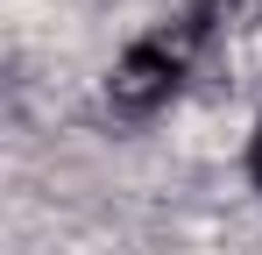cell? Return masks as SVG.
Segmentation results:
<instances>
[{
    "label": "cell",
    "mask_w": 262,
    "mask_h": 255,
    "mask_svg": "<svg viewBox=\"0 0 262 255\" xmlns=\"http://www.w3.org/2000/svg\"><path fill=\"white\" fill-rule=\"evenodd\" d=\"M206 36V7L199 14H184V22H163V29H149L142 42L121 50V64L106 71V99L121 107V114H156V107H170L184 71H191V50Z\"/></svg>",
    "instance_id": "1"
},
{
    "label": "cell",
    "mask_w": 262,
    "mask_h": 255,
    "mask_svg": "<svg viewBox=\"0 0 262 255\" xmlns=\"http://www.w3.org/2000/svg\"><path fill=\"white\" fill-rule=\"evenodd\" d=\"M248 177H255V192H262V121H255V142H248Z\"/></svg>",
    "instance_id": "2"
}]
</instances>
